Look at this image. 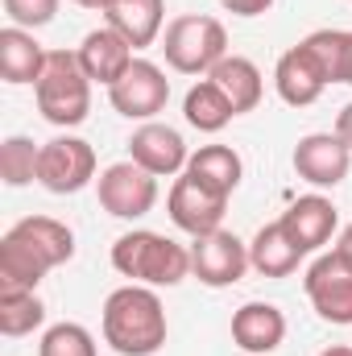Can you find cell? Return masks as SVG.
Instances as JSON below:
<instances>
[{
    "mask_svg": "<svg viewBox=\"0 0 352 356\" xmlns=\"http://www.w3.org/2000/svg\"><path fill=\"white\" fill-rule=\"evenodd\" d=\"M182 116H186V124L199 129V133H220L237 112H232L228 95L216 88L211 79H199L195 88L186 91V99H182Z\"/></svg>",
    "mask_w": 352,
    "mask_h": 356,
    "instance_id": "cb8c5ba5",
    "label": "cell"
},
{
    "mask_svg": "<svg viewBox=\"0 0 352 356\" xmlns=\"http://www.w3.org/2000/svg\"><path fill=\"white\" fill-rule=\"evenodd\" d=\"M38 356H99V353H95V336L83 323H54L42 336Z\"/></svg>",
    "mask_w": 352,
    "mask_h": 356,
    "instance_id": "4316f807",
    "label": "cell"
},
{
    "mask_svg": "<svg viewBox=\"0 0 352 356\" xmlns=\"http://www.w3.org/2000/svg\"><path fill=\"white\" fill-rule=\"evenodd\" d=\"M232 340L249 356H269L286 340V315L273 302H245L232 315Z\"/></svg>",
    "mask_w": 352,
    "mask_h": 356,
    "instance_id": "2e32d148",
    "label": "cell"
},
{
    "mask_svg": "<svg viewBox=\"0 0 352 356\" xmlns=\"http://www.w3.org/2000/svg\"><path fill=\"white\" fill-rule=\"evenodd\" d=\"M46 54L50 50H42V42L29 29H21V25L0 29V75H4V83H38L46 71Z\"/></svg>",
    "mask_w": 352,
    "mask_h": 356,
    "instance_id": "ac0fdd59",
    "label": "cell"
},
{
    "mask_svg": "<svg viewBox=\"0 0 352 356\" xmlns=\"http://www.w3.org/2000/svg\"><path fill=\"white\" fill-rule=\"evenodd\" d=\"M75 4H79V8H91V13H108L116 0H75Z\"/></svg>",
    "mask_w": 352,
    "mask_h": 356,
    "instance_id": "1f68e13d",
    "label": "cell"
},
{
    "mask_svg": "<svg viewBox=\"0 0 352 356\" xmlns=\"http://www.w3.org/2000/svg\"><path fill=\"white\" fill-rule=\"evenodd\" d=\"M95 191H99V207L108 216H116V220H141L158 203V178L150 170H141L133 158L108 166L95 178Z\"/></svg>",
    "mask_w": 352,
    "mask_h": 356,
    "instance_id": "8992f818",
    "label": "cell"
},
{
    "mask_svg": "<svg viewBox=\"0 0 352 356\" xmlns=\"http://www.w3.org/2000/svg\"><path fill=\"white\" fill-rule=\"evenodd\" d=\"M216 88L228 95V104H232V112L237 116H245V112H253L257 104H262V71L249 63V58H241V54H228V58H220L216 67H211V75H207Z\"/></svg>",
    "mask_w": 352,
    "mask_h": 356,
    "instance_id": "ffe728a7",
    "label": "cell"
},
{
    "mask_svg": "<svg viewBox=\"0 0 352 356\" xmlns=\"http://www.w3.org/2000/svg\"><path fill=\"white\" fill-rule=\"evenodd\" d=\"M228 13H237V17H262L273 8V0H220Z\"/></svg>",
    "mask_w": 352,
    "mask_h": 356,
    "instance_id": "f1b7e54d",
    "label": "cell"
},
{
    "mask_svg": "<svg viewBox=\"0 0 352 356\" xmlns=\"http://www.w3.org/2000/svg\"><path fill=\"white\" fill-rule=\"evenodd\" d=\"M273 88L278 95L290 104V108H307V104H315L323 88H328V79L319 75V67H315V58L303 50V42L298 46H290L282 58H278V67H273Z\"/></svg>",
    "mask_w": 352,
    "mask_h": 356,
    "instance_id": "e0dca14e",
    "label": "cell"
},
{
    "mask_svg": "<svg viewBox=\"0 0 352 356\" xmlns=\"http://www.w3.org/2000/svg\"><path fill=\"white\" fill-rule=\"evenodd\" d=\"M112 269L120 277H133L137 286H178L191 273V249H182L178 241L137 228L116 236L112 245Z\"/></svg>",
    "mask_w": 352,
    "mask_h": 356,
    "instance_id": "3957f363",
    "label": "cell"
},
{
    "mask_svg": "<svg viewBox=\"0 0 352 356\" xmlns=\"http://www.w3.org/2000/svg\"><path fill=\"white\" fill-rule=\"evenodd\" d=\"M75 257V232L54 216H25L0 241V290H38L50 269Z\"/></svg>",
    "mask_w": 352,
    "mask_h": 356,
    "instance_id": "6da1fadb",
    "label": "cell"
},
{
    "mask_svg": "<svg viewBox=\"0 0 352 356\" xmlns=\"http://www.w3.org/2000/svg\"><path fill=\"white\" fill-rule=\"evenodd\" d=\"M75 54H79V67L88 71L91 83H104V88H112V83L133 67V46H129L112 25L91 29Z\"/></svg>",
    "mask_w": 352,
    "mask_h": 356,
    "instance_id": "9a60e30c",
    "label": "cell"
},
{
    "mask_svg": "<svg viewBox=\"0 0 352 356\" xmlns=\"http://www.w3.org/2000/svg\"><path fill=\"white\" fill-rule=\"evenodd\" d=\"M108 99H112V108H116L120 116L145 124V120H154V116L166 108V99H170V79H166V71H162L158 63L133 58V67L108 88Z\"/></svg>",
    "mask_w": 352,
    "mask_h": 356,
    "instance_id": "52a82bcc",
    "label": "cell"
},
{
    "mask_svg": "<svg viewBox=\"0 0 352 356\" xmlns=\"http://www.w3.org/2000/svg\"><path fill=\"white\" fill-rule=\"evenodd\" d=\"M303 286H307V298L323 323L352 327V269L340 266L336 253H323L319 261H311Z\"/></svg>",
    "mask_w": 352,
    "mask_h": 356,
    "instance_id": "8fae6325",
    "label": "cell"
},
{
    "mask_svg": "<svg viewBox=\"0 0 352 356\" xmlns=\"http://www.w3.org/2000/svg\"><path fill=\"white\" fill-rule=\"evenodd\" d=\"M303 257H307V253L286 236L282 224H265L262 232L249 241V266L257 269L262 277H290Z\"/></svg>",
    "mask_w": 352,
    "mask_h": 356,
    "instance_id": "44dd1931",
    "label": "cell"
},
{
    "mask_svg": "<svg viewBox=\"0 0 352 356\" xmlns=\"http://www.w3.org/2000/svg\"><path fill=\"white\" fill-rule=\"evenodd\" d=\"M162 50H166L170 71H178V75H211V67L220 58H228V33L216 17L186 13L166 25Z\"/></svg>",
    "mask_w": 352,
    "mask_h": 356,
    "instance_id": "5b68a950",
    "label": "cell"
},
{
    "mask_svg": "<svg viewBox=\"0 0 352 356\" xmlns=\"http://www.w3.org/2000/svg\"><path fill=\"white\" fill-rule=\"evenodd\" d=\"M104 17H108V25H112L133 50H145V46H154L158 33H162L166 0H116Z\"/></svg>",
    "mask_w": 352,
    "mask_h": 356,
    "instance_id": "d6986e66",
    "label": "cell"
},
{
    "mask_svg": "<svg viewBox=\"0 0 352 356\" xmlns=\"http://www.w3.org/2000/svg\"><path fill=\"white\" fill-rule=\"evenodd\" d=\"M129 154L141 170H150L154 178H170L182 175L191 154H186V141L182 133L170 129V124H158V120H145L133 137H129Z\"/></svg>",
    "mask_w": 352,
    "mask_h": 356,
    "instance_id": "7c38bea8",
    "label": "cell"
},
{
    "mask_svg": "<svg viewBox=\"0 0 352 356\" xmlns=\"http://www.w3.org/2000/svg\"><path fill=\"white\" fill-rule=\"evenodd\" d=\"M245 269H253L249 266V245L237 232L216 228L207 236H195V245H191V273L203 286H211V290L237 286L245 277Z\"/></svg>",
    "mask_w": 352,
    "mask_h": 356,
    "instance_id": "ba28073f",
    "label": "cell"
},
{
    "mask_svg": "<svg viewBox=\"0 0 352 356\" xmlns=\"http://www.w3.org/2000/svg\"><path fill=\"white\" fill-rule=\"evenodd\" d=\"M166 211H170L175 228H182L186 236H207L224 224L228 195H216L211 186H203L199 178H191L182 170L170 186V195H166Z\"/></svg>",
    "mask_w": 352,
    "mask_h": 356,
    "instance_id": "30bf717a",
    "label": "cell"
},
{
    "mask_svg": "<svg viewBox=\"0 0 352 356\" xmlns=\"http://www.w3.org/2000/svg\"><path fill=\"white\" fill-rule=\"evenodd\" d=\"M95 178V149L83 137H54L38 154V182L54 195H75Z\"/></svg>",
    "mask_w": 352,
    "mask_h": 356,
    "instance_id": "9c48e42d",
    "label": "cell"
},
{
    "mask_svg": "<svg viewBox=\"0 0 352 356\" xmlns=\"http://www.w3.org/2000/svg\"><path fill=\"white\" fill-rule=\"evenodd\" d=\"M278 224L286 228V236H290L303 253H315V249H323V245L332 241L340 216H336V203H332V199H323V195H303V199H294V203L286 207V216H282Z\"/></svg>",
    "mask_w": 352,
    "mask_h": 356,
    "instance_id": "5bb4252c",
    "label": "cell"
},
{
    "mask_svg": "<svg viewBox=\"0 0 352 356\" xmlns=\"http://www.w3.org/2000/svg\"><path fill=\"white\" fill-rule=\"evenodd\" d=\"M352 149L336 133H307L294 145V170L311 186H340L349 178Z\"/></svg>",
    "mask_w": 352,
    "mask_h": 356,
    "instance_id": "4fadbf2b",
    "label": "cell"
},
{
    "mask_svg": "<svg viewBox=\"0 0 352 356\" xmlns=\"http://www.w3.org/2000/svg\"><path fill=\"white\" fill-rule=\"evenodd\" d=\"M166 307L150 286H120L104 298V340L120 356H154L166 344Z\"/></svg>",
    "mask_w": 352,
    "mask_h": 356,
    "instance_id": "7a4b0ae2",
    "label": "cell"
},
{
    "mask_svg": "<svg viewBox=\"0 0 352 356\" xmlns=\"http://www.w3.org/2000/svg\"><path fill=\"white\" fill-rule=\"evenodd\" d=\"M38 154L42 145H33L29 137H8L0 145V178L8 186H29L38 178Z\"/></svg>",
    "mask_w": 352,
    "mask_h": 356,
    "instance_id": "484cf974",
    "label": "cell"
},
{
    "mask_svg": "<svg viewBox=\"0 0 352 356\" xmlns=\"http://www.w3.org/2000/svg\"><path fill=\"white\" fill-rule=\"evenodd\" d=\"M33 95H38V112L50 124H58V129L83 124L91 112V79H88V71L79 67V54L50 50L46 54V71L33 83Z\"/></svg>",
    "mask_w": 352,
    "mask_h": 356,
    "instance_id": "277c9868",
    "label": "cell"
},
{
    "mask_svg": "<svg viewBox=\"0 0 352 356\" xmlns=\"http://www.w3.org/2000/svg\"><path fill=\"white\" fill-rule=\"evenodd\" d=\"M46 323V307L33 290H0V332L4 336H29Z\"/></svg>",
    "mask_w": 352,
    "mask_h": 356,
    "instance_id": "d4e9b609",
    "label": "cell"
},
{
    "mask_svg": "<svg viewBox=\"0 0 352 356\" xmlns=\"http://www.w3.org/2000/svg\"><path fill=\"white\" fill-rule=\"evenodd\" d=\"M186 175L199 178L203 186H211L216 195H232V191L241 186L245 166H241V154H237V149H228V145H203V149L191 154Z\"/></svg>",
    "mask_w": 352,
    "mask_h": 356,
    "instance_id": "7402d4cb",
    "label": "cell"
},
{
    "mask_svg": "<svg viewBox=\"0 0 352 356\" xmlns=\"http://www.w3.org/2000/svg\"><path fill=\"white\" fill-rule=\"evenodd\" d=\"M336 137L352 149V104H344V108H340V116H336Z\"/></svg>",
    "mask_w": 352,
    "mask_h": 356,
    "instance_id": "f546056e",
    "label": "cell"
},
{
    "mask_svg": "<svg viewBox=\"0 0 352 356\" xmlns=\"http://www.w3.org/2000/svg\"><path fill=\"white\" fill-rule=\"evenodd\" d=\"M336 257H340V266L344 269H352V224L340 232V241H336V249H332Z\"/></svg>",
    "mask_w": 352,
    "mask_h": 356,
    "instance_id": "4dcf8cb0",
    "label": "cell"
},
{
    "mask_svg": "<svg viewBox=\"0 0 352 356\" xmlns=\"http://www.w3.org/2000/svg\"><path fill=\"white\" fill-rule=\"evenodd\" d=\"M58 13V0H4V17L21 29H42Z\"/></svg>",
    "mask_w": 352,
    "mask_h": 356,
    "instance_id": "83f0119b",
    "label": "cell"
},
{
    "mask_svg": "<svg viewBox=\"0 0 352 356\" xmlns=\"http://www.w3.org/2000/svg\"><path fill=\"white\" fill-rule=\"evenodd\" d=\"M319 356H352V348H349V344H332L328 353H319Z\"/></svg>",
    "mask_w": 352,
    "mask_h": 356,
    "instance_id": "d6a6232c",
    "label": "cell"
},
{
    "mask_svg": "<svg viewBox=\"0 0 352 356\" xmlns=\"http://www.w3.org/2000/svg\"><path fill=\"white\" fill-rule=\"evenodd\" d=\"M303 50L315 58L319 75L328 83H349L352 67V29H315L303 38Z\"/></svg>",
    "mask_w": 352,
    "mask_h": 356,
    "instance_id": "603a6c76",
    "label": "cell"
},
{
    "mask_svg": "<svg viewBox=\"0 0 352 356\" xmlns=\"http://www.w3.org/2000/svg\"><path fill=\"white\" fill-rule=\"evenodd\" d=\"M349 83H352V67H349Z\"/></svg>",
    "mask_w": 352,
    "mask_h": 356,
    "instance_id": "836d02e7",
    "label": "cell"
}]
</instances>
